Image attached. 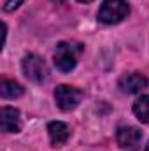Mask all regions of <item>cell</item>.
I'll return each mask as SVG.
<instances>
[{
	"label": "cell",
	"instance_id": "cell-1",
	"mask_svg": "<svg viewBox=\"0 0 149 151\" xmlns=\"http://www.w3.org/2000/svg\"><path fill=\"white\" fill-rule=\"evenodd\" d=\"M130 14V7L125 0H104L98 9V21L105 25H116Z\"/></svg>",
	"mask_w": 149,
	"mask_h": 151
},
{
	"label": "cell",
	"instance_id": "cell-2",
	"mask_svg": "<svg viewBox=\"0 0 149 151\" xmlns=\"http://www.w3.org/2000/svg\"><path fill=\"white\" fill-rule=\"evenodd\" d=\"M84 93L79 90V88H74V86H69V84H60L56 86L54 90V100H56V106L62 109V111H74L75 107L81 104Z\"/></svg>",
	"mask_w": 149,
	"mask_h": 151
},
{
	"label": "cell",
	"instance_id": "cell-3",
	"mask_svg": "<svg viewBox=\"0 0 149 151\" xmlns=\"http://www.w3.org/2000/svg\"><path fill=\"white\" fill-rule=\"evenodd\" d=\"M81 47H75L70 42H60L54 51V65L62 72H70L77 63V55Z\"/></svg>",
	"mask_w": 149,
	"mask_h": 151
},
{
	"label": "cell",
	"instance_id": "cell-4",
	"mask_svg": "<svg viewBox=\"0 0 149 151\" xmlns=\"http://www.w3.org/2000/svg\"><path fill=\"white\" fill-rule=\"evenodd\" d=\"M21 69H23V74L27 76L30 81L34 83H44L46 77H47V67H46V62L39 56V55H27L21 62Z\"/></svg>",
	"mask_w": 149,
	"mask_h": 151
},
{
	"label": "cell",
	"instance_id": "cell-5",
	"mask_svg": "<svg viewBox=\"0 0 149 151\" xmlns=\"http://www.w3.org/2000/svg\"><path fill=\"white\" fill-rule=\"evenodd\" d=\"M140 139H142V134L139 128L135 127H119L117 132H116V141L119 144L121 150H126V151H137L139 144H140Z\"/></svg>",
	"mask_w": 149,
	"mask_h": 151
},
{
	"label": "cell",
	"instance_id": "cell-6",
	"mask_svg": "<svg viewBox=\"0 0 149 151\" xmlns=\"http://www.w3.org/2000/svg\"><path fill=\"white\" fill-rule=\"evenodd\" d=\"M149 84L148 77L139 72H132V74H125L119 77L117 81V86L123 93H140L142 90H146Z\"/></svg>",
	"mask_w": 149,
	"mask_h": 151
},
{
	"label": "cell",
	"instance_id": "cell-7",
	"mask_svg": "<svg viewBox=\"0 0 149 151\" xmlns=\"http://www.w3.org/2000/svg\"><path fill=\"white\" fill-rule=\"evenodd\" d=\"M0 127L4 134H18L21 130V118L19 111L14 107H2L0 111Z\"/></svg>",
	"mask_w": 149,
	"mask_h": 151
},
{
	"label": "cell",
	"instance_id": "cell-8",
	"mask_svg": "<svg viewBox=\"0 0 149 151\" xmlns=\"http://www.w3.org/2000/svg\"><path fill=\"white\" fill-rule=\"evenodd\" d=\"M47 134H49V139H51V144L54 148L58 146H63L69 137H70V128L67 123L63 121H51L47 125Z\"/></svg>",
	"mask_w": 149,
	"mask_h": 151
},
{
	"label": "cell",
	"instance_id": "cell-9",
	"mask_svg": "<svg viewBox=\"0 0 149 151\" xmlns=\"http://www.w3.org/2000/svg\"><path fill=\"white\" fill-rule=\"evenodd\" d=\"M23 93H25V90L19 83L9 79L5 76L0 79V95H2V99H18Z\"/></svg>",
	"mask_w": 149,
	"mask_h": 151
},
{
	"label": "cell",
	"instance_id": "cell-10",
	"mask_svg": "<svg viewBox=\"0 0 149 151\" xmlns=\"http://www.w3.org/2000/svg\"><path fill=\"white\" fill-rule=\"evenodd\" d=\"M133 114L142 121L149 125V95H142L135 104H133Z\"/></svg>",
	"mask_w": 149,
	"mask_h": 151
},
{
	"label": "cell",
	"instance_id": "cell-11",
	"mask_svg": "<svg viewBox=\"0 0 149 151\" xmlns=\"http://www.w3.org/2000/svg\"><path fill=\"white\" fill-rule=\"evenodd\" d=\"M23 2H27V0H5V4H4V11H5V12H12V11L18 9Z\"/></svg>",
	"mask_w": 149,
	"mask_h": 151
},
{
	"label": "cell",
	"instance_id": "cell-12",
	"mask_svg": "<svg viewBox=\"0 0 149 151\" xmlns=\"http://www.w3.org/2000/svg\"><path fill=\"white\" fill-rule=\"evenodd\" d=\"M62 2V0H60ZM77 2H81V4H90V2H93V0H77Z\"/></svg>",
	"mask_w": 149,
	"mask_h": 151
},
{
	"label": "cell",
	"instance_id": "cell-13",
	"mask_svg": "<svg viewBox=\"0 0 149 151\" xmlns=\"http://www.w3.org/2000/svg\"><path fill=\"white\" fill-rule=\"evenodd\" d=\"M144 151H149V142H148V146H146V150H144Z\"/></svg>",
	"mask_w": 149,
	"mask_h": 151
}]
</instances>
